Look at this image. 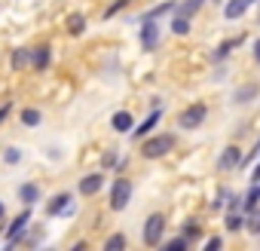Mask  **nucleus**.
<instances>
[{
  "mask_svg": "<svg viewBox=\"0 0 260 251\" xmlns=\"http://www.w3.org/2000/svg\"><path fill=\"white\" fill-rule=\"evenodd\" d=\"M162 236H166V214H162V211L147 214L144 230H141L144 245H147V248H159V245H162Z\"/></svg>",
  "mask_w": 260,
  "mask_h": 251,
  "instance_id": "f03ea898",
  "label": "nucleus"
},
{
  "mask_svg": "<svg viewBox=\"0 0 260 251\" xmlns=\"http://www.w3.org/2000/svg\"><path fill=\"white\" fill-rule=\"evenodd\" d=\"M7 217V208H4V202H0V221H4Z\"/></svg>",
  "mask_w": 260,
  "mask_h": 251,
  "instance_id": "c9c22d12",
  "label": "nucleus"
},
{
  "mask_svg": "<svg viewBox=\"0 0 260 251\" xmlns=\"http://www.w3.org/2000/svg\"><path fill=\"white\" fill-rule=\"evenodd\" d=\"M40 122H43V113L37 107H25L22 110V125H28V129H31V125H40Z\"/></svg>",
  "mask_w": 260,
  "mask_h": 251,
  "instance_id": "5701e85b",
  "label": "nucleus"
},
{
  "mask_svg": "<svg viewBox=\"0 0 260 251\" xmlns=\"http://www.w3.org/2000/svg\"><path fill=\"white\" fill-rule=\"evenodd\" d=\"M10 65H13V71H22V68H28V65H31V49H13V58H10Z\"/></svg>",
  "mask_w": 260,
  "mask_h": 251,
  "instance_id": "412c9836",
  "label": "nucleus"
},
{
  "mask_svg": "<svg viewBox=\"0 0 260 251\" xmlns=\"http://www.w3.org/2000/svg\"><path fill=\"white\" fill-rule=\"evenodd\" d=\"M101 166H104V169H113V166H119V156H116V150H107V153L101 156Z\"/></svg>",
  "mask_w": 260,
  "mask_h": 251,
  "instance_id": "c756f323",
  "label": "nucleus"
},
{
  "mask_svg": "<svg viewBox=\"0 0 260 251\" xmlns=\"http://www.w3.org/2000/svg\"><path fill=\"white\" fill-rule=\"evenodd\" d=\"M220 245H223V239H220V236H211V239L205 242V251H217Z\"/></svg>",
  "mask_w": 260,
  "mask_h": 251,
  "instance_id": "2f4dec72",
  "label": "nucleus"
},
{
  "mask_svg": "<svg viewBox=\"0 0 260 251\" xmlns=\"http://www.w3.org/2000/svg\"><path fill=\"white\" fill-rule=\"evenodd\" d=\"M205 4H208V0H184V4H178V10H175V13H181V16L193 19V16H196Z\"/></svg>",
  "mask_w": 260,
  "mask_h": 251,
  "instance_id": "6ab92c4d",
  "label": "nucleus"
},
{
  "mask_svg": "<svg viewBox=\"0 0 260 251\" xmlns=\"http://www.w3.org/2000/svg\"><path fill=\"white\" fill-rule=\"evenodd\" d=\"M71 199H74V193H68V190H64V193H55V196L46 202V214H49V217H61L64 211H71Z\"/></svg>",
  "mask_w": 260,
  "mask_h": 251,
  "instance_id": "6e6552de",
  "label": "nucleus"
},
{
  "mask_svg": "<svg viewBox=\"0 0 260 251\" xmlns=\"http://www.w3.org/2000/svg\"><path fill=\"white\" fill-rule=\"evenodd\" d=\"M175 10H178V4H175V0H166V4L153 7L150 13H144V16H141V22H147V19H159V16H169V13H175Z\"/></svg>",
  "mask_w": 260,
  "mask_h": 251,
  "instance_id": "a211bd4d",
  "label": "nucleus"
},
{
  "mask_svg": "<svg viewBox=\"0 0 260 251\" xmlns=\"http://www.w3.org/2000/svg\"><path fill=\"white\" fill-rule=\"evenodd\" d=\"M125 248V236L122 233H113V236H107V242H104V251H122Z\"/></svg>",
  "mask_w": 260,
  "mask_h": 251,
  "instance_id": "bb28decb",
  "label": "nucleus"
},
{
  "mask_svg": "<svg viewBox=\"0 0 260 251\" xmlns=\"http://www.w3.org/2000/svg\"><path fill=\"white\" fill-rule=\"evenodd\" d=\"M172 34L187 37V34H190V19H187V16H181V13H175V16H172Z\"/></svg>",
  "mask_w": 260,
  "mask_h": 251,
  "instance_id": "aec40b11",
  "label": "nucleus"
},
{
  "mask_svg": "<svg viewBox=\"0 0 260 251\" xmlns=\"http://www.w3.org/2000/svg\"><path fill=\"white\" fill-rule=\"evenodd\" d=\"M245 227H248L251 233H257V236H260V205H257V208H251V211H245Z\"/></svg>",
  "mask_w": 260,
  "mask_h": 251,
  "instance_id": "a878e982",
  "label": "nucleus"
},
{
  "mask_svg": "<svg viewBox=\"0 0 260 251\" xmlns=\"http://www.w3.org/2000/svg\"><path fill=\"white\" fill-rule=\"evenodd\" d=\"M242 227H245V211H242V214H239V211H236V208H233V211H230V214H226V230H230V233H239V230H242Z\"/></svg>",
  "mask_w": 260,
  "mask_h": 251,
  "instance_id": "393cba45",
  "label": "nucleus"
},
{
  "mask_svg": "<svg viewBox=\"0 0 260 251\" xmlns=\"http://www.w3.org/2000/svg\"><path fill=\"white\" fill-rule=\"evenodd\" d=\"M178 144V138L172 132H159V135H147L141 141V156L144 160H162L166 153H172Z\"/></svg>",
  "mask_w": 260,
  "mask_h": 251,
  "instance_id": "f257e3e1",
  "label": "nucleus"
},
{
  "mask_svg": "<svg viewBox=\"0 0 260 251\" xmlns=\"http://www.w3.org/2000/svg\"><path fill=\"white\" fill-rule=\"evenodd\" d=\"M260 0H226V7H223V19L226 22H239L251 7H257Z\"/></svg>",
  "mask_w": 260,
  "mask_h": 251,
  "instance_id": "423d86ee",
  "label": "nucleus"
},
{
  "mask_svg": "<svg viewBox=\"0 0 260 251\" xmlns=\"http://www.w3.org/2000/svg\"><path fill=\"white\" fill-rule=\"evenodd\" d=\"M4 163H7V166L22 163V150H19V147H7V150H4Z\"/></svg>",
  "mask_w": 260,
  "mask_h": 251,
  "instance_id": "cd10ccee",
  "label": "nucleus"
},
{
  "mask_svg": "<svg viewBox=\"0 0 260 251\" xmlns=\"http://www.w3.org/2000/svg\"><path fill=\"white\" fill-rule=\"evenodd\" d=\"M110 125H113V132L125 135V132L135 129V119H132V113H128V110H116V113L110 116Z\"/></svg>",
  "mask_w": 260,
  "mask_h": 251,
  "instance_id": "f8f14e48",
  "label": "nucleus"
},
{
  "mask_svg": "<svg viewBox=\"0 0 260 251\" xmlns=\"http://www.w3.org/2000/svg\"><path fill=\"white\" fill-rule=\"evenodd\" d=\"M251 181H260V166H257V169L251 172Z\"/></svg>",
  "mask_w": 260,
  "mask_h": 251,
  "instance_id": "f704fd0d",
  "label": "nucleus"
},
{
  "mask_svg": "<svg viewBox=\"0 0 260 251\" xmlns=\"http://www.w3.org/2000/svg\"><path fill=\"white\" fill-rule=\"evenodd\" d=\"M128 202H132V181H128V178H113V184H110V199H107L110 211H125Z\"/></svg>",
  "mask_w": 260,
  "mask_h": 251,
  "instance_id": "20e7f679",
  "label": "nucleus"
},
{
  "mask_svg": "<svg viewBox=\"0 0 260 251\" xmlns=\"http://www.w3.org/2000/svg\"><path fill=\"white\" fill-rule=\"evenodd\" d=\"M230 196H233V193H230V190H220V193H217V199H214V202H211V208H214V211H220V208H223V205H230V202H226V199H230Z\"/></svg>",
  "mask_w": 260,
  "mask_h": 251,
  "instance_id": "7c9ffc66",
  "label": "nucleus"
},
{
  "mask_svg": "<svg viewBox=\"0 0 260 251\" xmlns=\"http://www.w3.org/2000/svg\"><path fill=\"white\" fill-rule=\"evenodd\" d=\"M242 147H236V144H226L223 147V153L217 156V169H223V172H230V169H239L242 166Z\"/></svg>",
  "mask_w": 260,
  "mask_h": 251,
  "instance_id": "0eeeda50",
  "label": "nucleus"
},
{
  "mask_svg": "<svg viewBox=\"0 0 260 251\" xmlns=\"http://www.w3.org/2000/svg\"><path fill=\"white\" fill-rule=\"evenodd\" d=\"M83 31H86V16L83 13H71L68 16V34L71 37H80Z\"/></svg>",
  "mask_w": 260,
  "mask_h": 251,
  "instance_id": "f3484780",
  "label": "nucleus"
},
{
  "mask_svg": "<svg viewBox=\"0 0 260 251\" xmlns=\"http://www.w3.org/2000/svg\"><path fill=\"white\" fill-rule=\"evenodd\" d=\"M251 55H254V61H257V65H260V37H257V40H254V46H251Z\"/></svg>",
  "mask_w": 260,
  "mask_h": 251,
  "instance_id": "473e14b6",
  "label": "nucleus"
},
{
  "mask_svg": "<svg viewBox=\"0 0 260 251\" xmlns=\"http://www.w3.org/2000/svg\"><path fill=\"white\" fill-rule=\"evenodd\" d=\"M257 92H260L257 83H242V86L233 92V104H251V101L257 98Z\"/></svg>",
  "mask_w": 260,
  "mask_h": 251,
  "instance_id": "ddd939ff",
  "label": "nucleus"
},
{
  "mask_svg": "<svg viewBox=\"0 0 260 251\" xmlns=\"http://www.w3.org/2000/svg\"><path fill=\"white\" fill-rule=\"evenodd\" d=\"M31 224V205L25 208V211H19L13 221H10V227H7V239H4V245L10 248V245H16L19 239H22V233H25V227Z\"/></svg>",
  "mask_w": 260,
  "mask_h": 251,
  "instance_id": "39448f33",
  "label": "nucleus"
},
{
  "mask_svg": "<svg viewBox=\"0 0 260 251\" xmlns=\"http://www.w3.org/2000/svg\"><path fill=\"white\" fill-rule=\"evenodd\" d=\"M49 61H52V49L43 43V46H37V49H31V68H37V71H46L49 68Z\"/></svg>",
  "mask_w": 260,
  "mask_h": 251,
  "instance_id": "4468645a",
  "label": "nucleus"
},
{
  "mask_svg": "<svg viewBox=\"0 0 260 251\" xmlns=\"http://www.w3.org/2000/svg\"><path fill=\"white\" fill-rule=\"evenodd\" d=\"M187 245H190V239L181 233V236H175V239H162V245H159V248H166V251H184Z\"/></svg>",
  "mask_w": 260,
  "mask_h": 251,
  "instance_id": "b1692460",
  "label": "nucleus"
},
{
  "mask_svg": "<svg viewBox=\"0 0 260 251\" xmlns=\"http://www.w3.org/2000/svg\"><path fill=\"white\" fill-rule=\"evenodd\" d=\"M205 119H208V104L196 101V104H190V107H184V110L178 113V129L193 132V129H199Z\"/></svg>",
  "mask_w": 260,
  "mask_h": 251,
  "instance_id": "7ed1b4c3",
  "label": "nucleus"
},
{
  "mask_svg": "<svg viewBox=\"0 0 260 251\" xmlns=\"http://www.w3.org/2000/svg\"><path fill=\"white\" fill-rule=\"evenodd\" d=\"M242 43H245V37H233V40H223V43H220V46L214 49L211 61H214V65H220V61H223V58H226V55H230V52H233L236 46H242Z\"/></svg>",
  "mask_w": 260,
  "mask_h": 251,
  "instance_id": "2eb2a0df",
  "label": "nucleus"
},
{
  "mask_svg": "<svg viewBox=\"0 0 260 251\" xmlns=\"http://www.w3.org/2000/svg\"><path fill=\"white\" fill-rule=\"evenodd\" d=\"M125 7H128V0H113V4L104 10V19H113V16H116V13H122Z\"/></svg>",
  "mask_w": 260,
  "mask_h": 251,
  "instance_id": "c85d7f7f",
  "label": "nucleus"
},
{
  "mask_svg": "<svg viewBox=\"0 0 260 251\" xmlns=\"http://www.w3.org/2000/svg\"><path fill=\"white\" fill-rule=\"evenodd\" d=\"M156 43H159V25H156V19L141 22V46L144 49H156Z\"/></svg>",
  "mask_w": 260,
  "mask_h": 251,
  "instance_id": "1a4fd4ad",
  "label": "nucleus"
},
{
  "mask_svg": "<svg viewBox=\"0 0 260 251\" xmlns=\"http://www.w3.org/2000/svg\"><path fill=\"white\" fill-rule=\"evenodd\" d=\"M10 110H13V107H10V104H0V122H4V119H7V116H10Z\"/></svg>",
  "mask_w": 260,
  "mask_h": 251,
  "instance_id": "72a5a7b5",
  "label": "nucleus"
},
{
  "mask_svg": "<svg viewBox=\"0 0 260 251\" xmlns=\"http://www.w3.org/2000/svg\"><path fill=\"white\" fill-rule=\"evenodd\" d=\"M257 7H260V4H257ZM257 25H260V10H257Z\"/></svg>",
  "mask_w": 260,
  "mask_h": 251,
  "instance_id": "e433bc0d",
  "label": "nucleus"
},
{
  "mask_svg": "<svg viewBox=\"0 0 260 251\" xmlns=\"http://www.w3.org/2000/svg\"><path fill=\"white\" fill-rule=\"evenodd\" d=\"M181 233L193 242V239H199V236H202V224H199L196 217H187V221H184V227H181Z\"/></svg>",
  "mask_w": 260,
  "mask_h": 251,
  "instance_id": "4be33fe9",
  "label": "nucleus"
},
{
  "mask_svg": "<svg viewBox=\"0 0 260 251\" xmlns=\"http://www.w3.org/2000/svg\"><path fill=\"white\" fill-rule=\"evenodd\" d=\"M257 147H260V144H257Z\"/></svg>",
  "mask_w": 260,
  "mask_h": 251,
  "instance_id": "4c0bfd02",
  "label": "nucleus"
},
{
  "mask_svg": "<svg viewBox=\"0 0 260 251\" xmlns=\"http://www.w3.org/2000/svg\"><path fill=\"white\" fill-rule=\"evenodd\" d=\"M19 199H22L25 205H37V202H40V184H34V181L22 184V187H19Z\"/></svg>",
  "mask_w": 260,
  "mask_h": 251,
  "instance_id": "dca6fc26",
  "label": "nucleus"
},
{
  "mask_svg": "<svg viewBox=\"0 0 260 251\" xmlns=\"http://www.w3.org/2000/svg\"><path fill=\"white\" fill-rule=\"evenodd\" d=\"M101 187H104V175H101V172H92V175H83V178H80V187H77V190H80L83 196H95Z\"/></svg>",
  "mask_w": 260,
  "mask_h": 251,
  "instance_id": "9d476101",
  "label": "nucleus"
},
{
  "mask_svg": "<svg viewBox=\"0 0 260 251\" xmlns=\"http://www.w3.org/2000/svg\"><path fill=\"white\" fill-rule=\"evenodd\" d=\"M159 116H162V110L156 107V110H153V113H150V116H147L141 125H138V129H132V138H135V141H144V138H147V135L156 129V125H159Z\"/></svg>",
  "mask_w": 260,
  "mask_h": 251,
  "instance_id": "9b49d317",
  "label": "nucleus"
}]
</instances>
